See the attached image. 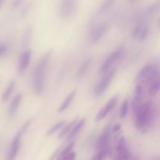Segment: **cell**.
Returning a JSON list of instances; mask_svg holds the SVG:
<instances>
[{"mask_svg":"<svg viewBox=\"0 0 160 160\" xmlns=\"http://www.w3.org/2000/svg\"><path fill=\"white\" fill-rule=\"evenodd\" d=\"M51 58V53L46 52L40 59L37 64L33 75V86L35 93L41 95L45 90V78L47 68Z\"/></svg>","mask_w":160,"mask_h":160,"instance_id":"obj_1","label":"cell"},{"mask_svg":"<svg viewBox=\"0 0 160 160\" xmlns=\"http://www.w3.org/2000/svg\"><path fill=\"white\" fill-rule=\"evenodd\" d=\"M153 108L151 101H147L141 105L134 115V125L138 130H145L148 128L153 119Z\"/></svg>","mask_w":160,"mask_h":160,"instance_id":"obj_2","label":"cell"},{"mask_svg":"<svg viewBox=\"0 0 160 160\" xmlns=\"http://www.w3.org/2000/svg\"><path fill=\"white\" fill-rule=\"evenodd\" d=\"M158 73V66L156 63H149L144 65L138 71L136 76L138 85H146L153 80Z\"/></svg>","mask_w":160,"mask_h":160,"instance_id":"obj_3","label":"cell"},{"mask_svg":"<svg viewBox=\"0 0 160 160\" xmlns=\"http://www.w3.org/2000/svg\"><path fill=\"white\" fill-rule=\"evenodd\" d=\"M30 124H31V120L30 119L27 120L23 124V125L22 126V128L20 129V130L15 136L10 146L7 160H14V159L15 158L20 148L22 137L25 134V133L27 131Z\"/></svg>","mask_w":160,"mask_h":160,"instance_id":"obj_4","label":"cell"},{"mask_svg":"<svg viewBox=\"0 0 160 160\" xmlns=\"http://www.w3.org/2000/svg\"><path fill=\"white\" fill-rule=\"evenodd\" d=\"M116 69L111 68L102 77V78L97 83L93 89V94L95 96H100L104 93L111 84L112 80L114 76Z\"/></svg>","mask_w":160,"mask_h":160,"instance_id":"obj_5","label":"cell"},{"mask_svg":"<svg viewBox=\"0 0 160 160\" xmlns=\"http://www.w3.org/2000/svg\"><path fill=\"white\" fill-rule=\"evenodd\" d=\"M77 9V2L74 0L62 1L59 7V15L64 20L72 17Z\"/></svg>","mask_w":160,"mask_h":160,"instance_id":"obj_6","label":"cell"},{"mask_svg":"<svg viewBox=\"0 0 160 160\" xmlns=\"http://www.w3.org/2000/svg\"><path fill=\"white\" fill-rule=\"evenodd\" d=\"M124 51V47L120 46L115 51L110 53L103 63L99 70L100 73H106L109 70H111L113 64L123 56Z\"/></svg>","mask_w":160,"mask_h":160,"instance_id":"obj_7","label":"cell"},{"mask_svg":"<svg viewBox=\"0 0 160 160\" xmlns=\"http://www.w3.org/2000/svg\"><path fill=\"white\" fill-rule=\"evenodd\" d=\"M111 138L110 128L108 126H105L98 140V151L104 150H109V144Z\"/></svg>","mask_w":160,"mask_h":160,"instance_id":"obj_8","label":"cell"},{"mask_svg":"<svg viewBox=\"0 0 160 160\" xmlns=\"http://www.w3.org/2000/svg\"><path fill=\"white\" fill-rule=\"evenodd\" d=\"M118 98V95H116L113 97H112L108 102L107 103L99 110V111L98 113L95 117V121L99 122L103 119L106 115L113 109L114 107L117 100Z\"/></svg>","mask_w":160,"mask_h":160,"instance_id":"obj_9","label":"cell"},{"mask_svg":"<svg viewBox=\"0 0 160 160\" xmlns=\"http://www.w3.org/2000/svg\"><path fill=\"white\" fill-rule=\"evenodd\" d=\"M32 50L28 49L22 52L19 58L18 71L20 75L24 74L27 70L32 59Z\"/></svg>","mask_w":160,"mask_h":160,"instance_id":"obj_10","label":"cell"},{"mask_svg":"<svg viewBox=\"0 0 160 160\" xmlns=\"http://www.w3.org/2000/svg\"><path fill=\"white\" fill-rule=\"evenodd\" d=\"M107 25L105 23H102L96 27L91 32L89 41L91 45H94L98 43L105 35L107 32Z\"/></svg>","mask_w":160,"mask_h":160,"instance_id":"obj_11","label":"cell"},{"mask_svg":"<svg viewBox=\"0 0 160 160\" xmlns=\"http://www.w3.org/2000/svg\"><path fill=\"white\" fill-rule=\"evenodd\" d=\"M116 151L117 154L116 158L122 160H128L130 157V153L126 146L125 139L121 137L118 141L116 146Z\"/></svg>","mask_w":160,"mask_h":160,"instance_id":"obj_12","label":"cell"},{"mask_svg":"<svg viewBox=\"0 0 160 160\" xmlns=\"http://www.w3.org/2000/svg\"><path fill=\"white\" fill-rule=\"evenodd\" d=\"M143 94V86L141 85H138L135 88L134 97L132 101V109L134 115L138 112L139 108H140V103Z\"/></svg>","mask_w":160,"mask_h":160,"instance_id":"obj_13","label":"cell"},{"mask_svg":"<svg viewBox=\"0 0 160 160\" xmlns=\"http://www.w3.org/2000/svg\"><path fill=\"white\" fill-rule=\"evenodd\" d=\"M91 64V58H87L82 62L75 75L76 80L81 79L86 74V73L88 72V71L90 68Z\"/></svg>","mask_w":160,"mask_h":160,"instance_id":"obj_14","label":"cell"},{"mask_svg":"<svg viewBox=\"0 0 160 160\" xmlns=\"http://www.w3.org/2000/svg\"><path fill=\"white\" fill-rule=\"evenodd\" d=\"M22 95L21 93L18 94L13 98V99L11 102L9 110H8V114L10 116H13L17 113L20 106V104L22 102Z\"/></svg>","mask_w":160,"mask_h":160,"instance_id":"obj_15","label":"cell"},{"mask_svg":"<svg viewBox=\"0 0 160 160\" xmlns=\"http://www.w3.org/2000/svg\"><path fill=\"white\" fill-rule=\"evenodd\" d=\"M86 121V118H83L76 123V124L74 126V127L69 133L67 138V141H70L73 139L76 136V134L80 132V131L85 124Z\"/></svg>","mask_w":160,"mask_h":160,"instance_id":"obj_16","label":"cell"},{"mask_svg":"<svg viewBox=\"0 0 160 160\" xmlns=\"http://www.w3.org/2000/svg\"><path fill=\"white\" fill-rule=\"evenodd\" d=\"M76 94V90H73V91H71L68 94V95L66 97V98L65 99V100L61 103L60 108H58V112L61 113V112L64 111L70 106V104H71V103L73 100L74 98L75 97Z\"/></svg>","mask_w":160,"mask_h":160,"instance_id":"obj_17","label":"cell"},{"mask_svg":"<svg viewBox=\"0 0 160 160\" xmlns=\"http://www.w3.org/2000/svg\"><path fill=\"white\" fill-rule=\"evenodd\" d=\"M15 81L14 80H12L9 83V85H8L7 88L5 89V91L2 94V100L3 101H7L10 98V96H12V93L13 92V91L15 90Z\"/></svg>","mask_w":160,"mask_h":160,"instance_id":"obj_18","label":"cell"},{"mask_svg":"<svg viewBox=\"0 0 160 160\" xmlns=\"http://www.w3.org/2000/svg\"><path fill=\"white\" fill-rule=\"evenodd\" d=\"M77 122H78V118H76L73 121H71L70 123H68L66 125H65L64 128L62 129V130L60 131V133H59L58 138H61L64 137L65 135H66L69 132L70 133V131H71V129H73V128L76 124Z\"/></svg>","mask_w":160,"mask_h":160,"instance_id":"obj_19","label":"cell"},{"mask_svg":"<svg viewBox=\"0 0 160 160\" xmlns=\"http://www.w3.org/2000/svg\"><path fill=\"white\" fill-rule=\"evenodd\" d=\"M75 145V142L72 141L60 153L58 156L56 158V160H64L65 157L71 152L73 146Z\"/></svg>","mask_w":160,"mask_h":160,"instance_id":"obj_20","label":"cell"},{"mask_svg":"<svg viewBox=\"0 0 160 160\" xmlns=\"http://www.w3.org/2000/svg\"><path fill=\"white\" fill-rule=\"evenodd\" d=\"M160 90V80L154 81L148 90V95L150 96H153L156 95L158 92Z\"/></svg>","mask_w":160,"mask_h":160,"instance_id":"obj_21","label":"cell"},{"mask_svg":"<svg viewBox=\"0 0 160 160\" xmlns=\"http://www.w3.org/2000/svg\"><path fill=\"white\" fill-rule=\"evenodd\" d=\"M66 121H59L58 123H56L55 124H54L53 126H51L47 131V135L48 136H50L53 134H54L55 133H56V131H58L59 129H61L63 126H65V124H66Z\"/></svg>","mask_w":160,"mask_h":160,"instance_id":"obj_22","label":"cell"},{"mask_svg":"<svg viewBox=\"0 0 160 160\" xmlns=\"http://www.w3.org/2000/svg\"><path fill=\"white\" fill-rule=\"evenodd\" d=\"M114 3L113 1H111V0H107V1H104L101 5V7L99 8L98 13L99 14H103L105 12H106L112 6L113 3Z\"/></svg>","mask_w":160,"mask_h":160,"instance_id":"obj_23","label":"cell"},{"mask_svg":"<svg viewBox=\"0 0 160 160\" xmlns=\"http://www.w3.org/2000/svg\"><path fill=\"white\" fill-rule=\"evenodd\" d=\"M128 110V101L127 99H124V101L122 103L121 107L120 109L119 112V116L121 119H123L126 117Z\"/></svg>","mask_w":160,"mask_h":160,"instance_id":"obj_24","label":"cell"},{"mask_svg":"<svg viewBox=\"0 0 160 160\" xmlns=\"http://www.w3.org/2000/svg\"><path fill=\"white\" fill-rule=\"evenodd\" d=\"M109 153V150H104L98 151L97 154H96L91 160H104L108 154Z\"/></svg>","mask_w":160,"mask_h":160,"instance_id":"obj_25","label":"cell"},{"mask_svg":"<svg viewBox=\"0 0 160 160\" xmlns=\"http://www.w3.org/2000/svg\"><path fill=\"white\" fill-rule=\"evenodd\" d=\"M148 34H149V29L148 28L145 26V25H143L142 29H141V31L140 32V34L139 35V37H138V40L140 41H144L146 38L148 37Z\"/></svg>","mask_w":160,"mask_h":160,"instance_id":"obj_26","label":"cell"},{"mask_svg":"<svg viewBox=\"0 0 160 160\" xmlns=\"http://www.w3.org/2000/svg\"><path fill=\"white\" fill-rule=\"evenodd\" d=\"M143 27V25L138 24L134 27V28L133 31V33H132V36H133V38H134V39H138V38Z\"/></svg>","mask_w":160,"mask_h":160,"instance_id":"obj_27","label":"cell"},{"mask_svg":"<svg viewBox=\"0 0 160 160\" xmlns=\"http://www.w3.org/2000/svg\"><path fill=\"white\" fill-rule=\"evenodd\" d=\"M159 9H160V2H158L149 7V8L148 9V13H153L158 11Z\"/></svg>","mask_w":160,"mask_h":160,"instance_id":"obj_28","label":"cell"},{"mask_svg":"<svg viewBox=\"0 0 160 160\" xmlns=\"http://www.w3.org/2000/svg\"><path fill=\"white\" fill-rule=\"evenodd\" d=\"M63 146H64V144H61L60 146H59V147L55 151V152L53 153L52 156H51L50 157V160H53L54 159L56 158L58 156V155L60 154V153H61V151L63 150Z\"/></svg>","mask_w":160,"mask_h":160,"instance_id":"obj_29","label":"cell"},{"mask_svg":"<svg viewBox=\"0 0 160 160\" xmlns=\"http://www.w3.org/2000/svg\"><path fill=\"white\" fill-rule=\"evenodd\" d=\"M7 51V46L5 44H0V57L2 56Z\"/></svg>","mask_w":160,"mask_h":160,"instance_id":"obj_30","label":"cell"},{"mask_svg":"<svg viewBox=\"0 0 160 160\" xmlns=\"http://www.w3.org/2000/svg\"><path fill=\"white\" fill-rule=\"evenodd\" d=\"M76 153L75 152H70L64 159V160H75Z\"/></svg>","mask_w":160,"mask_h":160,"instance_id":"obj_31","label":"cell"},{"mask_svg":"<svg viewBox=\"0 0 160 160\" xmlns=\"http://www.w3.org/2000/svg\"><path fill=\"white\" fill-rule=\"evenodd\" d=\"M121 129V125L120 124H116V125H114V126L113 128V131L114 133H117L119 131H120Z\"/></svg>","mask_w":160,"mask_h":160,"instance_id":"obj_32","label":"cell"},{"mask_svg":"<svg viewBox=\"0 0 160 160\" xmlns=\"http://www.w3.org/2000/svg\"><path fill=\"white\" fill-rule=\"evenodd\" d=\"M20 3H21V2H20V1H15V2H13V3H14V5H15V6H17V5H18V4H19Z\"/></svg>","mask_w":160,"mask_h":160,"instance_id":"obj_33","label":"cell"},{"mask_svg":"<svg viewBox=\"0 0 160 160\" xmlns=\"http://www.w3.org/2000/svg\"><path fill=\"white\" fill-rule=\"evenodd\" d=\"M3 3H4L3 0H0V8H1V7L3 6Z\"/></svg>","mask_w":160,"mask_h":160,"instance_id":"obj_34","label":"cell"},{"mask_svg":"<svg viewBox=\"0 0 160 160\" xmlns=\"http://www.w3.org/2000/svg\"><path fill=\"white\" fill-rule=\"evenodd\" d=\"M159 25H160V22H159Z\"/></svg>","mask_w":160,"mask_h":160,"instance_id":"obj_35","label":"cell"},{"mask_svg":"<svg viewBox=\"0 0 160 160\" xmlns=\"http://www.w3.org/2000/svg\"><path fill=\"white\" fill-rule=\"evenodd\" d=\"M159 160H160V159H159Z\"/></svg>","mask_w":160,"mask_h":160,"instance_id":"obj_36","label":"cell"}]
</instances>
